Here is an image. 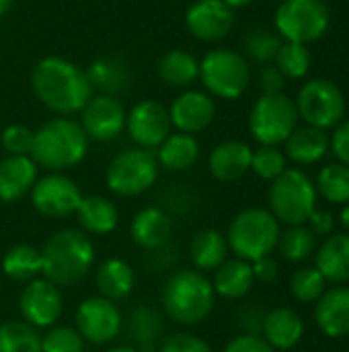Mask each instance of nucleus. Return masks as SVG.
I'll use <instances>...</instances> for the list:
<instances>
[{"instance_id": "nucleus-1", "label": "nucleus", "mask_w": 349, "mask_h": 352, "mask_svg": "<svg viewBox=\"0 0 349 352\" xmlns=\"http://www.w3.org/2000/svg\"><path fill=\"white\" fill-rule=\"evenodd\" d=\"M31 89L37 101L58 116L80 113L95 95L86 72L62 56H45L33 66Z\"/></svg>"}, {"instance_id": "nucleus-2", "label": "nucleus", "mask_w": 349, "mask_h": 352, "mask_svg": "<svg viewBox=\"0 0 349 352\" xmlns=\"http://www.w3.org/2000/svg\"><path fill=\"white\" fill-rule=\"evenodd\" d=\"M39 252L41 276L60 289L80 283L93 270L97 260V250L91 235L72 227L56 231Z\"/></svg>"}, {"instance_id": "nucleus-3", "label": "nucleus", "mask_w": 349, "mask_h": 352, "mask_svg": "<svg viewBox=\"0 0 349 352\" xmlns=\"http://www.w3.org/2000/svg\"><path fill=\"white\" fill-rule=\"evenodd\" d=\"M88 136L82 126L68 118L58 116L43 122L33 134V146L29 157L47 171L74 169L88 155Z\"/></svg>"}, {"instance_id": "nucleus-4", "label": "nucleus", "mask_w": 349, "mask_h": 352, "mask_svg": "<svg viewBox=\"0 0 349 352\" xmlns=\"http://www.w3.org/2000/svg\"><path fill=\"white\" fill-rule=\"evenodd\" d=\"M163 309L179 326H197L210 318L216 305L212 280L200 270H179L163 287Z\"/></svg>"}, {"instance_id": "nucleus-5", "label": "nucleus", "mask_w": 349, "mask_h": 352, "mask_svg": "<svg viewBox=\"0 0 349 352\" xmlns=\"http://www.w3.org/2000/svg\"><path fill=\"white\" fill-rule=\"evenodd\" d=\"M282 223L269 212V208L249 206L241 210L228 225L226 241L230 252L247 262L272 256L278 245Z\"/></svg>"}, {"instance_id": "nucleus-6", "label": "nucleus", "mask_w": 349, "mask_h": 352, "mask_svg": "<svg viewBox=\"0 0 349 352\" xmlns=\"http://www.w3.org/2000/svg\"><path fill=\"white\" fill-rule=\"evenodd\" d=\"M317 198L319 194L315 182L300 167H288L272 182L267 192V208L286 227L306 225L309 217L317 208Z\"/></svg>"}, {"instance_id": "nucleus-7", "label": "nucleus", "mask_w": 349, "mask_h": 352, "mask_svg": "<svg viewBox=\"0 0 349 352\" xmlns=\"http://www.w3.org/2000/svg\"><path fill=\"white\" fill-rule=\"evenodd\" d=\"M200 80L204 91L214 99L234 101L243 97L251 85L249 60L230 47L210 50L200 60Z\"/></svg>"}, {"instance_id": "nucleus-8", "label": "nucleus", "mask_w": 349, "mask_h": 352, "mask_svg": "<svg viewBox=\"0 0 349 352\" xmlns=\"http://www.w3.org/2000/svg\"><path fill=\"white\" fill-rule=\"evenodd\" d=\"M160 165L154 151L132 146L119 151L105 169V184L111 194L134 198L146 194L158 182Z\"/></svg>"}, {"instance_id": "nucleus-9", "label": "nucleus", "mask_w": 349, "mask_h": 352, "mask_svg": "<svg viewBox=\"0 0 349 352\" xmlns=\"http://www.w3.org/2000/svg\"><path fill=\"white\" fill-rule=\"evenodd\" d=\"M298 124L294 99L284 93H263L249 111V132L257 144L280 146Z\"/></svg>"}, {"instance_id": "nucleus-10", "label": "nucleus", "mask_w": 349, "mask_h": 352, "mask_svg": "<svg viewBox=\"0 0 349 352\" xmlns=\"http://www.w3.org/2000/svg\"><path fill=\"white\" fill-rule=\"evenodd\" d=\"M274 25L284 41L309 45L327 33L331 12L325 0H282L276 8Z\"/></svg>"}, {"instance_id": "nucleus-11", "label": "nucleus", "mask_w": 349, "mask_h": 352, "mask_svg": "<svg viewBox=\"0 0 349 352\" xmlns=\"http://www.w3.org/2000/svg\"><path fill=\"white\" fill-rule=\"evenodd\" d=\"M296 111L298 118L306 122V126L319 130H333L346 120V95L344 91L329 78H311L306 80L296 95Z\"/></svg>"}, {"instance_id": "nucleus-12", "label": "nucleus", "mask_w": 349, "mask_h": 352, "mask_svg": "<svg viewBox=\"0 0 349 352\" xmlns=\"http://www.w3.org/2000/svg\"><path fill=\"white\" fill-rule=\"evenodd\" d=\"M74 324L84 342L109 344L123 330V314L117 307V301H111L103 295H95L80 301L74 314Z\"/></svg>"}, {"instance_id": "nucleus-13", "label": "nucleus", "mask_w": 349, "mask_h": 352, "mask_svg": "<svg viewBox=\"0 0 349 352\" xmlns=\"http://www.w3.org/2000/svg\"><path fill=\"white\" fill-rule=\"evenodd\" d=\"M29 196L33 208L47 219H66L74 214L82 200L78 184L64 171H49L43 177H37Z\"/></svg>"}, {"instance_id": "nucleus-14", "label": "nucleus", "mask_w": 349, "mask_h": 352, "mask_svg": "<svg viewBox=\"0 0 349 352\" xmlns=\"http://www.w3.org/2000/svg\"><path fill=\"white\" fill-rule=\"evenodd\" d=\"M171 128L169 107L156 99H140L128 109L125 132L134 146L156 151L171 134Z\"/></svg>"}, {"instance_id": "nucleus-15", "label": "nucleus", "mask_w": 349, "mask_h": 352, "mask_svg": "<svg viewBox=\"0 0 349 352\" xmlns=\"http://www.w3.org/2000/svg\"><path fill=\"white\" fill-rule=\"evenodd\" d=\"M19 314L21 320L33 328H51L64 314V295L58 285L37 276L25 283V289L19 295Z\"/></svg>"}, {"instance_id": "nucleus-16", "label": "nucleus", "mask_w": 349, "mask_h": 352, "mask_svg": "<svg viewBox=\"0 0 349 352\" xmlns=\"http://www.w3.org/2000/svg\"><path fill=\"white\" fill-rule=\"evenodd\" d=\"M128 109L115 95H93L80 109L78 124L82 126L88 140L111 142L125 132Z\"/></svg>"}, {"instance_id": "nucleus-17", "label": "nucleus", "mask_w": 349, "mask_h": 352, "mask_svg": "<svg viewBox=\"0 0 349 352\" xmlns=\"http://www.w3.org/2000/svg\"><path fill=\"white\" fill-rule=\"evenodd\" d=\"M171 126L177 132L200 134L216 118V101L204 89H183L169 105Z\"/></svg>"}, {"instance_id": "nucleus-18", "label": "nucleus", "mask_w": 349, "mask_h": 352, "mask_svg": "<svg viewBox=\"0 0 349 352\" xmlns=\"http://www.w3.org/2000/svg\"><path fill=\"white\" fill-rule=\"evenodd\" d=\"M187 31L206 43L224 39L234 27V10L224 0H195L185 10Z\"/></svg>"}, {"instance_id": "nucleus-19", "label": "nucleus", "mask_w": 349, "mask_h": 352, "mask_svg": "<svg viewBox=\"0 0 349 352\" xmlns=\"http://www.w3.org/2000/svg\"><path fill=\"white\" fill-rule=\"evenodd\" d=\"M130 235L136 245L148 252L165 250L173 235V219L163 206H146L138 210L130 225Z\"/></svg>"}, {"instance_id": "nucleus-20", "label": "nucleus", "mask_w": 349, "mask_h": 352, "mask_svg": "<svg viewBox=\"0 0 349 352\" xmlns=\"http://www.w3.org/2000/svg\"><path fill=\"white\" fill-rule=\"evenodd\" d=\"M253 148L243 140H224L210 151L208 169L214 179L232 184L251 171Z\"/></svg>"}, {"instance_id": "nucleus-21", "label": "nucleus", "mask_w": 349, "mask_h": 352, "mask_svg": "<svg viewBox=\"0 0 349 352\" xmlns=\"http://www.w3.org/2000/svg\"><path fill=\"white\" fill-rule=\"evenodd\" d=\"M39 177V167L29 155H6L0 161V202H16L29 196Z\"/></svg>"}, {"instance_id": "nucleus-22", "label": "nucleus", "mask_w": 349, "mask_h": 352, "mask_svg": "<svg viewBox=\"0 0 349 352\" xmlns=\"http://www.w3.org/2000/svg\"><path fill=\"white\" fill-rule=\"evenodd\" d=\"M315 322L329 338L349 336V287L335 285L327 289L315 307Z\"/></svg>"}, {"instance_id": "nucleus-23", "label": "nucleus", "mask_w": 349, "mask_h": 352, "mask_svg": "<svg viewBox=\"0 0 349 352\" xmlns=\"http://www.w3.org/2000/svg\"><path fill=\"white\" fill-rule=\"evenodd\" d=\"M123 328L136 351L158 352V346L165 338V320L156 309L148 305H138L136 309H132L130 318L123 320Z\"/></svg>"}, {"instance_id": "nucleus-24", "label": "nucleus", "mask_w": 349, "mask_h": 352, "mask_svg": "<svg viewBox=\"0 0 349 352\" xmlns=\"http://www.w3.org/2000/svg\"><path fill=\"white\" fill-rule=\"evenodd\" d=\"M261 336L274 351H290L304 336L302 318L290 307H278L263 318Z\"/></svg>"}, {"instance_id": "nucleus-25", "label": "nucleus", "mask_w": 349, "mask_h": 352, "mask_svg": "<svg viewBox=\"0 0 349 352\" xmlns=\"http://www.w3.org/2000/svg\"><path fill=\"white\" fill-rule=\"evenodd\" d=\"M255 285L253 268L251 262L241 260V258H226L212 276V287L216 297L228 299V301H239L251 293Z\"/></svg>"}, {"instance_id": "nucleus-26", "label": "nucleus", "mask_w": 349, "mask_h": 352, "mask_svg": "<svg viewBox=\"0 0 349 352\" xmlns=\"http://www.w3.org/2000/svg\"><path fill=\"white\" fill-rule=\"evenodd\" d=\"M74 214L80 229L88 235H109L119 225V210L115 202L99 194L82 196Z\"/></svg>"}, {"instance_id": "nucleus-27", "label": "nucleus", "mask_w": 349, "mask_h": 352, "mask_svg": "<svg viewBox=\"0 0 349 352\" xmlns=\"http://www.w3.org/2000/svg\"><path fill=\"white\" fill-rule=\"evenodd\" d=\"M315 266L327 283H349V233H331L317 250Z\"/></svg>"}, {"instance_id": "nucleus-28", "label": "nucleus", "mask_w": 349, "mask_h": 352, "mask_svg": "<svg viewBox=\"0 0 349 352\" xmlns=\"http://www.w3.org/2000/svg\"><path fill=\"white\" fill-rule=\"evenodd\" d=\"M86 78L93 87V93L101 95H119L130 85V66L119 56H99L86 66Z\"/></svg>"}, {"instance_id": "nucleus-29", "label": "nucleus", "mask_w": 349, "mask_h": 352, "mask_svg": "<svg viewBox=\"0 0 349 352\" xmlns=\"http://www.w3.org/2000/svg\"><path fill=\"white\" fill-rule=\"evenodd\" d=\"M329 153V136L325 130L302 126L294 128V132L284 142V155L296 165H315L323 161Z\"/></svg>"}, {"instance_id": "nucleus-30", "label": "nucleus", "mask_w": 349, "mask_h": 352, "mask_svg": "<svg viewBox=\"0 0 349 352\" xmlns=\"http://www.w3.org/2000/svg\"><path fill=\"white\" fill-rule=\"evenodd\" d=\"M202 146L193 134L185 132H171L160 146L154 151L156 161L167 171H187L200 159Z\"/></svg>"}, {"instance_id": "nucleus-31", "label": "nucleus", "mask_w": 349, "mask_h": 352, "mask_svg": "<svg viewBox=\"0 0 349 352\" xmlns=\"http://www.w3.org/2000/svg\"><path fill=\"white\" fill-rule=\"evenodd\" d=\"M156 72L167 87L183 91L200 78V60L191 52L175 47L160 56Z\"/></svg>"}, {"instance_id": "nucleus-32", "label": "nucleus", "mask_w": 349, "mask_h": 352, "mask_svg": "<svg viewBox=\"0 0 349 352\" xmlns=\"http://www.w3.org/2000/svg\"><path fill=\"white\" fill-rule=\"evenodd\" d=\"M97 289L103 297L111 301H121L132 295L136 287V272L134 268L121 258H107L101 262L95 274Z\"/></svg>"}, {"instance_id": "nucleus-33", "label": "nucleus", "mask_w": 349, "mask_h": 352, "mask_svg": "<svg viewBox=\"0 0 349 352\" xmlns=\"http://www.w3.org/2000/svg\"><path fill=\"white\" fill-rule=\"evenodd\" d=\"M226 235L216 229H202L189 243V258L200 272H214L228 258Z\"/></svg>"}, {"instance_id": "nucleus-34", "label": "nucleus", "mask_w": 349, "mask_h": 352, "mask_svg": "<svg viewBox=\"0 0 349 352\" xmlns=\"http://www.w3.org/2000/svg\"><path fill=\"white\" fill-rule=\"evenodd\" d=\"M2 272L14 283H29L41 276V252L33 245L19 243L2 256Z\"/></svg>"}, {"instance_id": "nucleus-35", "label": "nucleus", "mask_w": 349, "mask_h": 352, "mask_svg": "<svg viewBox=\"0 0 349 352\" xmlns=\"http://www.w3.org/2000/svg\"><path fill=\"white\" fill-rule=\"evenodd\" d=\"M276 250L286 262L300 264L306 262L317 250V237L306 225H288L280 231V239Z\"/></svg>"}, {"instance_id": "nucleus-36", "label": "nucleus", "mask_w": 349, "mask_h": 352, "mask_svg": "<svg viewBox=\"0 0 349 352\" xmlns=\"http://www.w3.org/2000/svg\"><path fill=\"white\" fill-rule=\"evenodd\" d=\"M0 352H41V334L25 320L2 322Z\"/></svg>"}, {"instance_id": "nucleus-37", "label": "nucleus", "mask_w": 349, "mask_h": 352, "mask_svg": "<svg viewBox=\"0 0 349 352\" xmlns=\"http://www.w3.org/2000/svg\"><path fill=\"white\" fill-rule=\"evenodd\" d=\"M317 194L323 196L331 204H348L349 202V167L344 163L325 165L315 182Z\"/></svg>"}, {"instance_id": "nucleus-38", "label": "nucleus", "mask_w": 349, "mask_h": 352, "mask_svg": "<svg viewBox=\"0 0 349 352\" xmlns=\"http://www.w3.org/2000/svg\"><path fill=\"white\" fill-rule=\"evenodd\" d=\"M274 64L280 68V72L290 80H300L311 70V52L304 43L296 41H282Z\"/></svg>"}, {"instance_id": "nucleus-39", "label": "nucleus", "mask_w": 349, "mask_h": 352, "mask_svg": "<svg viewBox=\"0 0 349 352\" xmlns=\"http://www.w3.org/2000/svg\"><path fill=\"white\" fill-rule=\"evenodd\" d=\"M327 291V280L317 270V266H302L290 278V293L300 303H317Z\"/></svg>"}, {"instance_id": "nucleus-40", "label": "nucleus", "mask_w": 349, "mask_h": 352, "mask_svg": "<svg viewBox=\"0 0 349 352\" xmlns=\"http://www.w3.org/2000/svg\"><path fill=\"white\" fill-rule=\"evenodd\" d=\"M282 37L272 31V29H265V27H257L253 31L247 33L245 37V50H247V56L257 62V64H274L276 60V54L282 45Z\"/></svg>"}, {"instance_id": "nucleus-41", "label": "nucleus", "mask_w": 349, "mask_h": 352, "mask_svg": "<svg viewBox=\"0 0 349 352\" xmlns=\"http://www.w3.org/2000/svg\"><path fill=\"white\" fill-rule=\"evenodd\" d=\"M288 169V159L284 155V151H280L278 146H263L259 144V148L253 151L251 157V171L265 182H274L276 177H280L284 171Z\"/></svg>"}, {"instance_id": "nucleus-42", "label": "nucleus", "mask_w": 349, "mask_h": 352, "mask_svg": "<svg viewBox=\"0 0 349 352\" xmlns=\"http://www.w3.org/2000/svg\"><path fill=\"white\" fill-rule=\"evenodd\" d=\"M84 338L76 328L51 326L41 334V352H84Z\"/></svg>"}, {"instance_id": "nucleus-43", "label": "nucleus", "mask_w": 349, "mask_h": 352, "mask_svg": "<svg viewBox=\"0 0 349 352\" xmlns=\"http://www.w3.org/2000/svg\"><path fill=\"white\" fill-rule=\"evenodd\" d=\"M33 134L25 124H8L0 134V144L6 151V155H29L33 146Z\"/></svg>"}, {"instance_id": "nucleus-44", "label": "nucleus", "mask_w": 349, "mask_h": 352, "mask_svg": "<svg viewBox=\"0 0 349 352\" xmlns=\"http://www.w3.org/2000/svg\"><path fill=\"white\" fill-rule=\"evenodd\" d=\"M158 352H214V349L191 332H177L163 338Z\"/></svg>"}, {"instance_id": "nucleus-45", "label": "nucleus", "mask_w": 349, "mask_h": 352, "mask_svg": "<svg viewBox=\"0 0 349 352\" xmlns=\"http://www.w3.org/2000/svg\"><path fill=\"white\" fill-rule=\"evenodd\" d=\"M222 352H276L261 334H239L234 336Z\"/></svg>"}, {"instance_id": "nucleus-46", "label": "nucleus", "mask_w": 349, "mask_h": 352, "mask_svg": "<svg viewBox=\"0 0 349 352\" xmlns=\"http://www.w3.org/2000/svg\"><path fill=\"white\" fill-rule=\"evenodd\" d=\"M329 151L337 157L339 163L349 167V120H344L333 128V134L329 136Z\"/></svg>"}, {"instance_id": "nucleus-47", "label": "nucleus", "mask_w": 349, "mask_h": 352, "mask_svg": "<svg viewBox=\"0 0 349 352\" xmlns=\"http://www.w3.org/2000/svg\"><path fill=\"white\" fill-rule=\"evenodd\" d=\"M286 80H288V78L280 72V68H278L276 64H265V66L261 68L259 82H261L263 93H284Z\"/></svg>"}, {"instance_id": "nucleus-48", "label": "nucleus", "mask_w": 349, "mask_h": 352, "mask_svg": "<svg viewBox=\"0 0 349 352\" xmlns=\"http://www.w3.org/2000/svg\"><path fill=\"white\" fill-rule=\"evenodd\" d=\"M306 227L315 233V237H329L335 229V217L327 210H313L306 221Z\"/></svg>"}, {"instance_id": "nucleus-49", "label": "nucleus", "mask_w": 349, "mask_h": 352, "mask_svg": "<svg viewBox=\"0 0 349 352\" xmlns=\"http://www.w3.org/2000/svg\"><path fill=\"white\" fill-rule=\"evenodd\" d=\"M251 268H253V276L255 280L259 283H274L280 274V266L278 262L272 258V256H265V258H259L255 262H251Z\"/></svg>"}, {"instance_id": "nucleus-50", "label": "nucleus", "mask_w": 349, "mask_h": 352, "mask_svg": "<svg viewBox=\"0 0 349 352\" xmlns=\"http://www.w3.org/2000/svg\"><path fill=\"white\" fill-rule=\"evenodd\" d=\"M339 223H341V227L346 229V233H349V202L348 204H344V208H341V212H339Z\"/></svg>"}, {"instance_id": "nucleus-51", "label": "nucleus", "mask_w": 349, "mask_h": 352, "mask_svg": "<svg viewBox=\"0 0 349 352\" xmlns=\"http://www.w3.org/2000/svg\"><path fill=\"white\" fill-rule=\"evenodd\" d=\"M232 10H237V8H245V6H249V4H253L255 0H224Z\"/></svg>"}, {"instance_id": "nucleus-52", "label": "nucleus", "mask_w": 349, "mask_h": 352, "mask_svg": "<svg viewBox=\"0 0 349 352\" xmlns=\"http://www.w3.org/2000/svg\"><path fill=\"white\" fill-rule=\"evenodd\" d=\"M107 352H138L132 344H119V346H111Z\"/></svg>"}, {"instance_id": "nucleus-53", "label": "nucleus", "mask_w": 349, "mask_h": 352, "mask_svg": "<svg viewBox=\"0 0 349 352\" xmlns=\"http://www.w3.org/2000/svg\"><path fill=\"white\" fill-rule=\"evenodd\" d=\"M12 2H14V0H0V19L12 8Z\"/></svg>"}]
</instances>
